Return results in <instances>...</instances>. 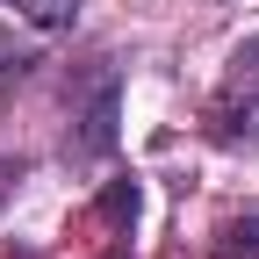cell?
Returning a JSON list of instances; mask_svg holds the SVG:
<instances>
[{"mask_svg": "<svg viewBox=\"0 0 259 259\" xmlns=\"http://www.w3.org/2000/svg\"><path fill=\"white\" fill-rule=\"evenodd\" d=\"M202 130H209V144H223V151H259V44H245L231 58V79L216 87Z\"/></svg>", "mask_w": 259, "mask_h": 259, "instance_id": "7a4b0ae2", "label": "cell"}, {"mask_svg": "<svg viewBox=\"0 0 259 259\" xmlns=\"http://www.w3.org/2000/svg\"><path fill=\"white\" fill-rule=\"evenodd\" d=\"M29 65H36V51H29V44H15L8 29H0V79H22Z\"/></svg>", "mask_w": 259, "mask_h": 259, "instance_id": "8992f818", "label": "cell"}, {"mask_svg": "<svg viewBox=\"0 0 259 259\" xmlns=\"http://www.w3.org/2000/svg\"><path fill=\"white\" fill-rule=\"evenodd\" d=\"M0 8H15L29 29H44V36H65V29L79 22V8H87V0H0Z\"/></svg>", "mask_w": 259, "mask_h": 259, "instance_id": "277c9868", "label": "cell"}, {"mask_svg": "<svg viewBox=\"0 0 259 259\" xmlns=\"http://www.w3.org/2000/svg\"><path fill=\"white\" fill-rule=\"evenodd\" d=\"M115 137H122V72H115L108 58H94L87 72L72 79L65 158H72V166H101V158H115Z\"/></svg>", "mask_w": 259, "mask_h": 259, "instance_id": "6da1fadb", "label": "cell"}, {"mask_svg": "<svg viewBox=\"0 0 259 259\" xmlns=\"http://www.w3.org/2000/svg\"><path fill=\"white\" fill-rule=\"evenodd\" d=\"M137 209H144V180H137V173H115V180L101 187V202H94V216H101L115 238L137 231Z\"/></svg>", "mask_w": 259, "mask_h": 259, "instance_id": "3957f363", "label": "cell"}, {"mask_svg": "<svg viewBox=\"0 0 259 259\" xmlns=\"http://www.w3.org/2000/svg\"><path fill=\"white\" fill-rule=\"evenodd\" d=\"M216 259H259V216H231V223H223Z\"/></svg>", "mask_w": 259, "mask_h": 259, "instance_id": "5b68a950", "label": "cell"}]
</instances>
